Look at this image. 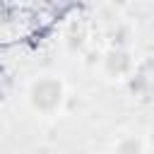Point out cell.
<instances>
[{"instance_id": "cell-1", "label": "cell", "mask_w": 154, "mask_h": 154, "mask_svg": "<svg viewBox=\"0 0 154 154\" xmlns=\"http://www.w3.org/2000/svg\"><path fill=\"white\" fill-rule=\"evenodd\" d=\"M63 94H65L63 82H60L58 77L46 75V77H38V79L31 84V89H29V101H31V106H34L36 111H41V113H53V111L60 108Z\"/></svg>"}, {"instance_id": "cell-2", "label": "cell", "mask_w": 154, "mask_h": 154, "mask_svg": "<svg viewBox=\"0 0 154 154\" xmlns=\"http://www.w3.org/2000/svg\"><path fill=\"white\" fill-rule=\"evenodd\" d=\"M106 65H108L111 72H123L128 67V55L123 51H111L108 58H106Z\"/></svg>"}, {"instance_id": "cell-3", "label": "cell", "mask_w": 154, "mask_h": 154, "mask_svg": "<svg viewBox=\"0 0 154 154\" xmlns=\"http://www.w3.org/2000/svg\"><path fill=\"white\" fill-rule=\"evenodd\" d=\"M116 154H142V140L137 137H125L118 142Z\"/></svg>"}]
</instances>
